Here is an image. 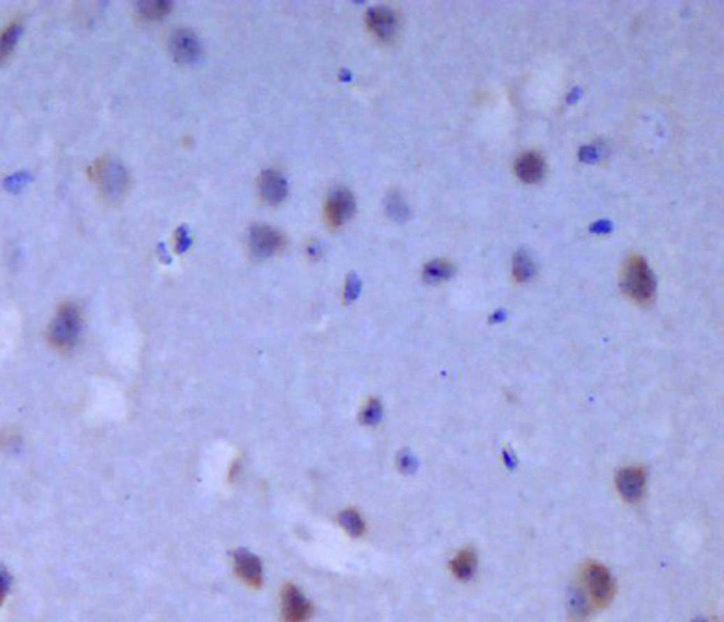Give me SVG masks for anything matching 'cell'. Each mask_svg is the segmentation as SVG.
<instances>
[{"mask_svg": "<svg viewBox=\"0 0 724 622\" xmlns=\"http://www.w3.org/2000/svg\"><path fill=\"white\" fill-rule=\"evenodd\" d=\"M621 285L627 297L637 303L646 305L653 300L656 280L645 258H642L640 254H632L625 259L621 274Z\"/></svg>", "mask_w": 724, "mask_h": 622, "instance_id": "obj_1", "label": "cell"}, {"mask_svg": "<svg viewBox=\"0 0 724 622\" xmlns=\"http://www.w3.org/2000/svg\"><path fill=\"white\" fill-rule=\"evenodd\" d=\"M81 331V314L73 303H64L57 310L48 329L50 345L57 350H70L78 342Z\"/></svg>", "mask_w": 724, "mask_h": 622, "instance_id": "obj_2", "label": "cell"}, {"mask_svg": "<svg viewBox=\"0 0 724 622\" xmlns=\"http://www.w3.org/2000/svg\"><path fill=\"white\" fill-rule=\"evenodd\" d=\"M93 172L94 180L107 200L119 201L125 195L126 187H129V175L119 161L110 159V157L101 159L94 166Z\"/></svg>", "mask_w": 724, "mask_h": 622, "instance_id": "obj_3", "label": "cell"}, {"mask_svg": "<svg viewBox=\"0 0 724 622\" xmlns=\"http://www.w3.org/2000/svg\"><path fill=\"white\" fill-rule=\"evenodd\" d=\"M584 593L590 606L596 609L606 608L614 595V584L608 570L601 564L590 563L584 570Z\"/></svg>", "mask_w": 724, "mask_h": 622, "instance_id": "obj_4", "label": "cell"}, {"mask_svg": "<svg viewBox=\"0 0 724 622\" xmlns=\"http://www.w3.org/2000/svg\"><path fill=\"white\" fill-rule=\"evenodd\" d=\"M313 606L295 585L287 584L280 593V618L282 622H308Z\"/></svg>", "mask_w": 724, "mask_h": 622, "instance_id": "obj_5", "label": "cell"}, {"mask_svg": "<svg viewBox=\"0 0 724 622\" xmlns=\"http://www.w3.org/2000/svg\"><path fill=\"white\" fill-rule=\"evenodd\" d=\"M171 52L180 64H191L201 55V44L190 29L180 28L171 38Z\"/></svg>", "mask_w": 724, "mask_h": 622, "instance_id": "obj_6", "label": "cell"}, {"mask_svg": "<svg viewBox=\"0 0 724 622\" xmlns=\"http://www.w3.org/2000/svg\"><path fill=\"white\" fill-rule=\"evenodd\" d=\"M355 212V198L345 188H338L331 193L328 206H326V214H328L329 222L333 226H340L349 221Z\"/></svg>", "mask_w": 724, "mask_h": 622, "instance_id": "obj_7", "label": "cell"}, {"mask_svg": "<svg viewBox=\"0 0 724 622\" xmlns=\"http://www.w3.org/2000/svg\"><path fill=\"white\" fill-rule=\"evenodd\" d=\"M249 247L258 258H269L282 247V237L268 226H256L249 232Z\"/></svg>", "mask_w": 724, "mask_h": 622, "instance_id": "obj_8", "label": "cell"}, {"mask_svg": "<svg viewBox=\"0 0 724 622\" xmlns=\"http://www.w3.org/2000/svg\"><path fill=\"white\" fill-rule=\"evenodd\" d=\"M233 569L238 579L249 587H261L263 584V564L256 556L248 551H237L233 556Z\"/></svg>", "mask_w": 724, "mask_h": 622, "instance_id": "obj_9", "label": "cell"}, {"mask_svg": "<svg viewBox=\"0 0 724 622\" xmlns=\"http://www.w3.org/2000/svg\"><path fill=\"white\" fill-rule=\"evenodd\" d=\"M366 23L379 39H391L397 31L396 12L389 7H373L366 15Z\"/></svg>", "mask_w": 724, "mask_h": 622, "instance_id": "obj_10", "label": "cell"}, {"mask_svg": "<svg viewBox=\"0 0 724 622\" xmlns=\"http://www.w3.org/2000/svg\"><path fill=\"white\" fill-rule=\"evenodd\" d=\"M616 483H618L621 496L624 498L625 501L637 502L644 496L645 475L642 468H625V470L619 472L618 478H616Z\"/></svg>", "mask_w": 724, "mask_h": 622, "instance_id": "obj_11", "label": "cell"}, {"mask_svg": "<svg viewBox=\"0 0 724 622\" xmlns=\"http://www.w3.org/2000/svg\"><path fill=\"white\" fill-rule=\"evenodd\" d=\"M514 171L522 182L537 183L544 175V161L540 152L527 151L517 157Z\"/></svg>", "mask_w": 724, "mask_h": 622, "instance_id": "obj_12", "label": "cell"}, {"mask_svg": "<svg viewBox=\"0 0 724 622\" xmlns=\"http://www.w3.org/2000/svg\"><path fill=\"white\" fill-rule=\"evenodd\" d=\"M259 188L264 200L271 205H277L287 195V182L276 171H266L259 180Z\"/></svg>", "mask_w": 724, "mask_h": 622, "instance_id": "obj_13", "label": "cell"}, {"mask_svg": "<svg viewBox=\"0 0 724 622\" xmlns=\"http://www.w3.org/2000/svg\"><path fill=\"white\" fill-rule=\"evenodd\" d=\"M451 567H452L454 575H456L457 579H462V580L470 579L477 567L475 553H473L472 549H463V551L458 553L456 556V559L452 560Z\"/></svg>", "mask_w": 724, "mask_h": 622, "instance_id": "obj_14", "label": "cell"}, {"mask_svg": "<svg viewBox=\"0 0 724 622\" xmlns=\"http://www.w3.org/2000/svg\"><path fill=\"white\" fill-rule=\"evenodd\" d=\"M20 36H22V23L20 22L10 23L5 31L0 34V64L8 57L12 49L17 45Z\"/></svg>", "mask_w": 724, "mask_h": 622, "instance_id": "obj_15", "label": "cell"}, {"mask_svg": "<svg viewBox=\"0 0 724 622\" xmlns=\"http://www.w3.org/2000/svg\"><path fill=\"white\" fill-rule=\"evenodd\" d=\"M454 266L449 261H442V259H435V261L428 263L425 266V271H423V276L428 280V282H442L452 276Z\"/></svg>", "mask_w": 724, "mask_h": 622, "instance_id": "obj_16", "label": "cell"}, {"mask_svg": "<svg viewBox=\"0 0 724 622\" xmlns=\"http://www.w3.org/2000/svg\"><path fill=\"white\" fill-rule=\"evenodd\" d=\"M512 274L516 277L517 282H525L535 274V264L532 258L528 256L527 253L520 252L517 256L514 258V266H512Z\"/></svg>", "mask_w": 724, "mask_h": 622, "instance_id": "obj_17", "label": "cell"}, {"mask_svg": "<svg viewBox=\"0 0 724 622\" xmlns=\"http://www.w3.org/2000/svg\"><path fill=\"white\" fill-rule=\"evenodd\" d=\"M339 522L342 525V528L347 533L354 535V537H359L365 532V522L363 519L360 517V514L354 511V509H347L339 516Z\"/></svg>", "mask_w": 724, "mask_h": 622, "instance_id": "obj_18", "label": "cell"}, {"mask_svg": "<svg viewBox=\"0 0 724 622\" xmlns=\"http://www.w3.org/2000/svg\"><path fill=\"white\" fill-rule=\"evenodd\" d=\"M171 8H172V5L169 2H166V0H152V2L140 3V12L143 17L151 18V20L162 18L164 15H167V12H169Z\"/></svg>", "mask_w": 724, "mask_h": 622, "instance_id": "obj_19", "label": "cell"}, {"mask_svg": "<svg viewBox=\"0 0 724 622\" xmlns=\"http://www.w3.org/2000/svg\"><path fill=\"white\" fill-rule=\"evenodd\" d=\"M386 206H387V212H389V216L392 219H396V221H404V219H407V216H409V208H407V205L400 198L399 193H392V195L387 196Z\"/></svg>", "mask_w": 724, "mask_h": 622, "instance_id": "obj_20", "label": "cell"}, {"mask_svg": "<svg viewBox=\"0 0 724 622\" xmlns=\"http://www.w3.org/2000/svg\"><path fill=\"white\" fill-rule=\"evenodd\" d=\"M10 588H12V575H10L3 565H0V608H2L5 600H7Z\"/></svg>", "mask_w": 724, "mask_h": 622, "instance_id": "obj_21", "label": "cell"}, {"mask_svg": "<svg viewBox=\"0 0 724 622\" xmlns=\"http://www.w3.org/2000/svg\"><path fill=\"white\" fill-rule=\"evenodd\" d=\"M378 415H379V405L375 404V402H370L368 407H366L365 412H363L365 420L368 421V423H371L373 420H376V418H378Z\"/></svg>", "mask_w": 724, "mask_h": 622, "instance_id": "obj_22", "label": "cell"}, {"mask_svg": "<svg viewBox=\"0 0 724 622\" xmlns=\"http://www.w3.org/2000/svg\"><path fill=\"white\" fill-rule=\"evenodd\" d=\"M2 447L3 449H7V447H15V444H18L20 437L15 435L13 431H8V433H2Z\"/></svg>", "mask_w": 724, "mask_h": 622, "instance_id": "obj_23", "label": "cell"}, {"mask_svg": "<svg viewBox=\"0 0 724 622\" xmlns=\"http://www.w3.org/2000/svg\"><path fill=\"white\" fill-rule=\"evenodd\" d=\"M177 238H178V249H180V252H183V249H187L188 247H190V237H188L185 229H180V231H178Z\"/></svg>", "mask_w": 724, "mask_h": 622, "instance_id": "obj_24", "label": "cell"}, {"mask_svg": "<svg viewBox=\"0 0 724 622\" xmlns=\"http://www.w3.org/2000/svg\"><path fill=\"white\" fill-rule=\"evenodd\" d=\"M356 290H359V280L352 276L349 279V284H347V297H355Z\"/></svg>", "mask_w": 724, "mask_h": 622, "instance_id": "obj_25", "label": "cell"}]
</instances>
